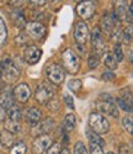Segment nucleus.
<instances>
[{
    "mask_svg": "<svg viewBox=\"0 0 133 154\" xmlns=\"http://www.w3.org/2000/svg\"><path fill=\"white\" fill-rule=\"evenodd\" d=\"M132 148H133V143H132Z\"/></svg>",
    "mask_w": 133,
    "mask_h": 154,
    "instance_id": "47",
    "label": "nucleus"
},
{
    "mask_svg": "<svg viewBox=\"0 0 133 154\" xmlns=\"http://www.w3.org/2000/svg\"><path fill=\"white\" fill-rule=\"evenodd\" d=\"M74 154H88V150H86L84 143L78 142V143L74 146Z\"/></svg>",
    "mask_w": 133,
    "mask_h": 154,
    "instance_id": "32",
    "label": "nucleus"
},
{
    "mask_svg": "<svg viewBox=\"0 0 133 154\" xmlns=\"http://www.w3.org/2000/svg\"><path fill=\"white\" fill-rule=\"evenodd\" d=\"M0 106L6 110H9L11 106H14V96L8 91L2 93L0 94Z\"/></svg>",
    "mask_w": 133,
    "mask_h": 154,
    "instance_id": "19",
    "label": "nucleus"
},
{
    "mask_svg": "<svg viewBox=\"0 0 133 154\" xmlns=\"http://www.w3.org/2000/svg\"><path fill=\"white\" fill-rule=\"evenodd\" d=\"M122 40L126 43H128V42H131L133 40V27L132 26H127L123 30V32H122Z\"/></svg>",
    "mask_w": 133,
    "mask_h": 154,
    "instance_id": "28",
    "label": "nucleus"
},
{
    "mask_svg": "<svg viewBox=\"0 0 133 154\" xmlns=\"http://www.w3.org/2000/svg\"><path fill=\"white\" fill-rule=\"evenodd\" d=\"M104 63L110 70H113L117 68V59L115 58L113 53H106L104 58Z\"/></svg>",
    "mask_w": 133,
    "mask_h": 154,
    "instance_id": "22",
    "label": "nucleus"
},
{
    "mask_svg": "<svg viewBox=\"0 0 133 154\" xmlns=\"http://www.w3.org/2000/svg\"><path fill=\"white\" fill-rule=\"evenodd\" d=\"M64 101H65V104L68 105V107L74 109V100H73V97H72L70 95L65 94V95H64Z\"/></svg>",
    "mask_w": 133,
    "mask_h": 154,
    "instance_id": "35",
    "label": "nucleus"
},
{
    "mask_svg": "<svg viewBox=\"0 0 133 154\" xmlns=\"http://www.w3.org/2000/svg\"><path fill=\"white\" fill-rule=\"evenodd\" d=\"M131 63H132V66H133V54L131 56Z\"/></svg>",
    "mask_w": 133,
    "mask_h": 154,
    "instance_id": "44",
    "label": "nucleus"
},
{
    "mask_svg": "<svg viewBox=\"0 0 133 154\" xmlns=\"http://www.w3.org/2000/svg\"><path fill=\"white\" fill-rule=\"evenodd\" d=\"M116 20H117V17L113 14H105L102 16V19H101V27H102V30L106 33L111 35L112 31L116 27Z\"/></svg>",
    "mask_w": 133,
    "mask_h": 154,
    "instance_id": "16",
    "label": "nucleus"
},
{
    "mask_svg": "<svg viewBox=\"0 0 133 154\" xmlns=\"http://www.w3.org/2000/svg\"><path fill=\"white\" fill-rule=\"evenodd\" d=\"M53 128H54V120L53 119H46V120H43L41 122H38L36 126H33L32 133L35 136H37V134L43 136V134L49 133Z\"/></svg>",
    "mask_w": 133,
    "mask_h": 154,
    "instance_id": "10",
    "label": "nucleus"
},
{
    "mask_svg": "<svg viewBox=\"0 0 133 154\" xmlns=\"http://www.w3.org/2000/svg\"><path fill=\"white\" fill-rule=\"evenodd\" d=\"M82 86H83V83L79 80V79H72V80L68 82V88L70 89L72 91H74V93L80 91Z\"/></svg>",
    "mask_w": 133,
    "mask_h": 154,
    "instance_id": "27",
    "label": "nucleus"
},
{
    "mask_svg": "<svg viewBox=\"0 0 133 154\" xmlns=\"http://www.w3.org/2000/svg\"><path fill=\"white\" fill-rule=\"evenodd\" d=\"M62 60H63L64 68L66 69V72H69L70 74L78 73L79 68H80V59H79L78 54L73 49L66 48L62 53Z\"/></svg>",
    "mask_w": 133,
    "mask_h": 154,
    "instance_id": "2",
    "label": "nucleus"
},
{
    "mask_svg": "<svg viewBox=\"0 0 133 154\" xmlns=\"http://www.w3.org/2000/svg\"><path fill=\"white\" fill-rule=\"evenodd\" d=\"M41 117H42V112L41 110H38L36 107H31L26 111L25 113V120L27 121L31 126H36L39 121H41Z\"/></svg>",
    "mask_w": 133,
    "mask_h": 154,
    "instance_id": "18",
    "label": "nucleus"
},
{
    "mask_svg": "<svg viewBox=\"0 0 133 154\" xmlns=\"http://www.w3.org/2000/svg\"><path fill=\"white\" fill-rule=\"evenodd\" d=\"M53 96H54V90H53V88L49 84H46V83H42L41 85H38V88L35 91L36 100L42 105L49 102L53 99Z\"/></svg>",
    "mask_w": 133,
    "mask_h": 154,
    "instance_id": "4",
    "label": "nucleus"
},
{
    "mask_svg": "<svg viewBox=\"0 0 133 154\" xmlns=\"http://www.w3.org/2000/svg\"><path fill=\"white\" fill-rule=\"evenodd\" d=\"M118 152H119V154H131V149H129V147L126 146V144H123V146L119 147Z\"/></svg>",
    "mask_w": 133,
    "mask_h": 154,
    "instance_id": "36",
    "label": "nucleus"
},
{
    "mask_svg": "<svg viewBox=\"0 0 133 154\" xmlns=\"http://www.w3.org/2000/svg\"><path fill=\"white\" fill-rule=\"evenodd\" d=\"M9 2H10L12 5H17V4L21 3V0H9Z\"/></svg>",
    "mask_w": 133,
    "mask_h": 154,
    "instance_id": "41",
    "label": "nucleus"
},
{
    "mask_svg": "<svg viewBox=\"0 0 133 154\" xmlns=\"http://www.w3.org/2000/svg\"><path fill=\"white\" fill-rule=\"evenodd\" d=\"M47 2H51V3H56V2H58V0H47Z\"/></svg>",
    "mask_w": 133,
    "mask_h": 154,
    "instance_id": "43",
    "label": "nucleus"
},
{
    "mask_svg": "<svg viewBox=\"0 0 133 154\" xmlns=\"http://www.w3.org/2000/svg\"><path fill=\"white\" fill-rule=\"evenodd\" d=\"M102 78H104V79H106V80H109V79L111 80V79H113V78H115V75H113L112 73H104V74H102Z\"/></svg>",
    "mask_w": 133,
    "mask_h": 154,
    "instance_id": "37",
    "label": "nucleus"
},
{
    "mask_svg": "<svg viewBox=\"0 0 133 154\" xmlns=\"http://www.w3.org/2000/svg\"><path fill=\"white\" fill-rule=\"evenodd\" d=\"M47 154H60V144H59V143L52 144V146L48 148Z\"/></svg>",
    "mask_w": 133,
    "mask_h": 154,
    "instance_id": "34",
    "label": "nucleus"
},
{
    "mask_svg": "<svg viewBox=\"0 0 133 154\" xmlns=\"http://www.w3.org/2000/svg\"><path fill=\"white\" fill-rule=\"evenodd\" d=\"M29 2H31L33 4H43L45 0H29Z\"/></svg>",
    "mask_w": 133,
    "mask_h": 154,
    "instance_id": "40",
    "label": "nucleus"
},
{
    "mask_svg": "<svg viewBox=\"0 0 133 154\" xmlns=\"http://www.w3.org/2000/svg\"><path fill=\"white\" fill-rule=\"evenodd\" d=\"M41 56H42V51L37 46H29L23 52L25 60L29 64H36L37 62H39Z\"/></svg>",
    "mask_w": 133,
    "mask_h": 154,
    "instance_id": "12",
    "label": "nucleus"
},
{
    "mask_svg": "<svg viewBox=\"0 0 133 154\" xmlns=\"http://www.w3.org/2000/svg\"><path fill=\"white\" fill-rule=\"evenodd\" d=\"M60 154H70V152H69L68 148H64V149L60 150Z\"/></svg>",
    "mask_w": 133,
    "mask_h": 154,
    "instance_id": "42",
    "label": "nucleus"
},
{
    "mask_svg": "<svg viewBox=\"0 0 133 154\" xmlns=\"http://www.w3.org/2000/svg\"><path fill=\"white\" fill-rule=\"evenodd\" d=\"M113 15L117 20H125L128 15L127 0H113Z\"/></svg>",
    "mask_w": 133,
    "mask_h": 154,
    "instance_id": "14",
    "label": "nucleus"
},
{
    "mask_svg": "<svg viewBox=\"0 0 133 154\" xmlns=\"http://www.w3.org/2000/svg\"><path fill=\"white\" fill-rule=\"evenodd\" d=\"M75 125H76V119L73 113H68L65 115V117L63 120V127L65 132H70L75 128Z\"/></svg>",
    "mask_w": 133,
    "mask_h": 154,
    "instance_id": "20",
    "label": "nucleus"
},
{
    "mask_svg": "<svg viewBox=\"0 0 133 154\" xmlns=\"http://www.w3.org/2000/svg\"><path fill=\"white\" fill-rule=\"evenodd\" d=\"M5 116H6V113H5V109H3L2 106H0V122H3L5 120Z\"/></svg>",
    "mask_w": 133,
    "mask_h": 154,
    "instance_id": "38",
    "label": "nucleus"
},
{
    "mask_svg": "<svg viewBox=\"0 0 133 154\" xmlns=\"http://www.w3.org/2000/svg\"><path fill=\"white\" fill-rule=\"evenodd\" d=\"M117 102L121 109H123L127 112H133V97L131 95V91L128 89L121 91V95L117 99Z\"/></svg>",
    "mask_w": 133,
    "mask_h": 154,
    "instance_id": "11",
    "label": "nucleus"
},
{
    "mask_svg": "<svg viewBox=\"0 0 133 154\" xmlns=\"http://www.w3.org/2000/svg\"><path fill=\"white\" fill-rule=\"evenodd\" d=\"M107 154H113V153H112V152H110V153H107Z\"/></svg>",
    "mask_w": 133,
    "mask_h": 154,
    "instance_id": "46",
    "label": "nucleus"
},
{
    "mask_svg": "<svg viewBox=\"0 0 133 154\" xmlns=\"http://www.w3.org/2000/svg\"><path fill=\"white\" fill-rule=\"evenodd\" d=\"M4 127H5L6 132H9L11 134H16V133H19L21 131V125L19 123V121L8 120V121H5Z\"/></svg>",
    "mask_w": 133,
    "mask_h": 154,
    "instance_id": "21",
    "label": "nucleus"
},
{
    "mask_svg": "<svg viewBox=\"0 0 133 154\" xmlns=\"http://www.w3.org/2000/svg\"><path fill=\"white\" fill-rule=\"evenodd\" d=\"M89 139H90V143H97V144H101L102 147H104V144H105V142H104V139L96 133V132H89Z\"/></svg>",
    "mask_w": 133,
    "mask_h": 154,
    "instance_id": "29",
    "label": "nucleus"
},
{
    "mask_svg": "<svg viewBox=\"0 0 133 154\" xmlns=\"http://www.w3.org/2000/svg\"><path fill=\"white\" fill-rule=\"evenodd\" d=\"M19 76H20L19 69L10 59H6L3 63H0V78L4 79L6 83L10 84L15 83Z\"/></svg>",
    "mask_w": 133,
    "mask_h": 154,
    "instance_id": "1",
    "label": "nucleus"
},
{
    "mask_svg": "<svg viewBox=\"0 0 133 154\" xmlns=\"http://www.w3.org/2000/svg\"><path fill=\"white\" fill-rule=\"evenodd\" d=\"M51 146H52V140H51L49 136H47V134L39 136L32 143V153L33 154H43Z\"/></svg>",
    "mask_w": 133,
    "mask_h": 154,
    "instance_id": "7",
    "label": "nucleus"
},
{
    "mask_svg": "<svg viewBox=\"0 0 133 154\" xmlns=\"http://www.w3.org/2000/svg\"><path fill=\"white\" fill-rule=\"evenodd\" d=\"M46 74H47V78L56 85L62 84L65 78V73L59 64H51L46 70Z\"/></svg>",
    "mask_w": 133,
    "mask_h": 154,
    "instance_id": "5",
    "label": "nucleus"
},
{
    "mask_svg": "<svg viewBox=\"0 0 133 154\" xmlns=\"http://www.w3.org/2000/svg\"><path fill=\"white\" fill-rule=\"evenodd\" d=\"M113 56H115V58L117 59V62H121L122 59H123V51H122V47H121V45H116L115 46V48H113Z\"/></svg>",
    "mask_w": 133,
    "mask_h": 154,
    "instance_id": "30",
    "label": "nucleus"
},
{
    "mask_svg": "<svg viewBox=\"0 0 133 154\" xmlns=\"http://www.w3.org/2000/svg\"><path fill=\"white\" fill-rule=\"evenodd\" d=\"M90 154H104L102 146L97 143H91L90 146Z\"/></svg>",
    "mask_w": 133,
    "mask_h": 154,
    "instance_id": "33",
    "label": "nucleus"
},
{
    "mask_svg": "<svg viewBox=\"0 0 133 154\" xmlns=\"http://www.w3.org/2000/svg\"><path fill=\"white\" fill-rule=\"evenodd\" d=\"M95 10H96V6H95V3L92 2V0H84V2L79 3V5L76 6L78 15L84 20L91 19L92 15L95 14Z\"/></svg>",
    "mask_w": 133,
    "mask_h": 154,
    "instance_id": "6",
    "label": "nucleus"
},
{
    "mask_svg": "<svg viewBox=\"0 0 133 154\" xmlns=\"http://www.w3.org/2000/svg\"><path fill=\"white\" fill-rule=\"evenodd\" d=\"M122 125H123L125 130H126L129 134L133 136V117H132V116H126V117H123Z\"/></svg>",
    "mask_w": 133,
    "mask_h": 154,
    "instance_id": "26",
    "label": "nucleus"
},
{
    "mask_svg": "<svg viewBox=\"0 0 133 154\" xmlns=\"http://www.w3.org/2000/svg\"><path fill=\"white\" fill-rule=\"evenodd\" d=\"M91 43H92V47L96 51V54H101L104 53L105 51V42H104V38H102V35H101V31L99 27H95L94 31H92V35H91Z\"/></svg>",
    "mask_w": 133,
    "mask_h": 154,
    "instance_id": "13",
    "label": "nucleus"
},
{
    "mask_svg": "<svg viewBox=\"0 0 133 154\" xmlns=\"http://www.w3.org/2000/svg\"><path fill=\"white\" fill-rule=\"evenodd\" d=\"M14 95L20 102H26L31 96V89L27 84H25V83L19 84L14 89Z\"/></svg>",
    "mask_w": 133,
    "mask_h": 154,
    "instance_id": "15",
    "label": "nucleus"
},
{
    "mask_svg": "<svg viewBox=\"0 0 133 154\" xmlns=\"http://www.w3.org/2000/svg\"><path fill=\"white\" fill-rule=\"evenodd\" d=\"M88 64H89V68H91V69L96 68L99 66V57H97V54H91L89 57V59H88Z\"/></svg>",
    "mask_w": 133,
    "mask_h": 154,
    "instance_id": "31",
    "label": "nucleus"
},
{
    "mask_svg": "<svg viewBox=\"0 0 133 154\" xmlns=\"http://www.w3.org/2000/svg\"><path fill=\"white\" fill-rule=\"evenodd\" d=\"M6 38H8L6 26H5L4 20L0 17V47H3V46H4V43L6 42Z\"/></svg>",
    "mask_w": 133,
    "mask_h": 154,
    "instance_id": "24",
    "label": "nucleus"
},
{
    "mask_svg": "<svg viewBox=\"0 0 133 154\" xmlns=\"http://www.w3.org/2000/svg\"><path fill=\"white\" fill-rule=\"evenodd\" d=\"M8 117H9V120H12V121H19L21 119V111H20V109L16 105L11 106L8 110Z\"/></svg>",
    "mask_w": 133,
    "mask_h": 154,
    "instance_id": "23",
    "label": "nucleus"
},
{
    "mask_svg": "<svg viewBox=\"0 0 133 154\" xmlns=\"http://www.w3.org/2000/svg\"><path fill=\"white\" fill-rule=\"evenodd\" d=\"M26 153V144L23 142H17L14 144V147L11 148L10 154H25Z\"/></svg>",
    "mask_w": 133,
    "mask_h": 154,
    "instance_id": "25",
    "label": "nucleus"
},
{
    "mask_svg": "<svg viewBox=\"0 0 133 154\" xmlns=\"http://www.w3.org/2000/svg\"><path fill=\"white\" fill-rule=\"evenodd\" d=\"M26 32L29 33L30 37H32L33 40H41L43 36L46 35V27L39 22H29L26 25Z\"/></svg>",
    "mask_w": 133,
    "mask_h": 154,
    "instance_id": "9",
    "label": "nucleus"
},
{
    "mask_svg": "<svg viewBox=\"0 0 133 154\" xmlns=\"http://www.w3.org/2000/svg\"><path fill=\"white\" fill-rule=\"evenodd\" d=\"M128 14H129V16H132V17H133V2L131 3L129 8H128Z\"/></svg>",
    "mask_w": 133,
    "mask_h": 154,
    "instance_id": "39",
    "label": "nucleus"
},
{
    "mask_svg": "<svg viewBox=\"0 0 133 154\" xmlns=\"http://www.w3.org/2000/svg\"><path fill=\"white\" fill-rule=\"evenodd\" d=\"M97 107H99V110H100L102 113H105V115H110V116H112V117H117V116H118V113H119L117 106L113 104L112 101H110V100H106V101H101V102H99Z\"/></svg>",
    "mask_w": 133,
    "mask_h": 154,
    "instance_id": "17",
    "label": "nucleus"
},
{
    "mask_svg": "<svg viewBox=\"0 0 133 154\" xmlns=\"http://www.w3.org/2000/svg\"><path fill=\"white\" fill-rule=\"evenodd\" d=\"M0 142H2V134H0Z\"/></svg>",
    "mask_w": 133,
    "mask_h": 154,
    "instance_id": "45",
    "label": "nucleus"
},
{
    "mask_svg": "<svg viewBox=\"0 0 133 154\" xmlns=\"http://www.w3.org/2000/svg\"><path fill=\"white\" fill-rule=\"evenodd\" d=\"M89 125L91 127V130L96 132L97 134H102L106 133L110 130V123L107 121L105 116H102L101 113L94 112L90 115V119H89Z\"/></svg>",
    "mask_w": 133,
    "mask_h": 154,
    "instance_id": "3",
    "label": "nucleus"
},
{
    "mask_svg": "<svg viewBox=\"0 0 133 154\" xmlns=\"http://www.w3.org/2000/svg\"><path fill=\"white\" fill-rule=\"evenodd\" d=\"M74 40L79 46L86 45L89 40V29L85 22H78L74 30Z\"/></svg>",
    "mask_w": 133,
    "mask_h": 154,
    "instance_id": "8",
    "label": "nucleus"
}]
</instances>
